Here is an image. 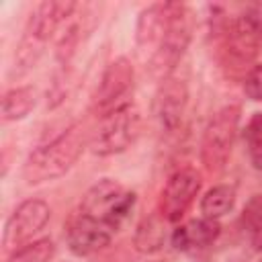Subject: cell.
<instances>
[{"mask_svg":"<svg viewBox=\"0 0 262 262\" xmlns=\"http://www.w3.org/2000/svg\"><path fill=\"white\" fill-rule=\"evenodd\" d=\"M190 41V14L184 4L162 2L141 10L137 20V49L147 68L168 78Z\"/></svg>","mask_w":262,"mask_h":262,"instance_id":"1","label":"cell"},{"mask_svg":"<svg viewBox=\"0 0 262 262\" xmlns=\"http://www.w3.org/2000/svg\"><path fill=\"white\" fill-rule=\"evenodd\" d=\"M90 137L86 135L82 125H72L61 135L51 139L49 143L31 151L23 166V178L27 184H41L53 178L63 176L76 160L82 156Z\"/></svg>","mask_w":262,"mask_h":262,"instance_id":"2","label":"cell"},{"mask_svg":"<svg viewBox=\"0 0 262 262\" xmlns=\"http://www.w3.org/2000/svg\"><path fill=\"white\" fill-rule=\"evenodd\" d=\"M74 8H76V2L72 0H45L35 6V10L29 16L25 35L20 39V45L14 57L16 74H25L37 63V59L43 53L45 43L53 37L59 25L68 20V16H72Z\"/></svg>","mask_w":262,"mask_h":262,"instance_id":"3","label":"cell"},{"mask_svg":"<svg viewBox=\"0 0 262 262\" xmlns=\"http://www.w3.org/2000/svg\"><path fill=\"white\" fill-rule=\"evenodd\" d=\"M141 117L129 102L104 113L90 135V151L96 156H113L125 151L139 135Z\"/></svg>","mask_w":262,"mask_h":262,"instance_id":"4","label":"cell"},{"mask_svg":"<svg viewBox=\"0 0 262 262\" xmlns=\"http://www.w3.org/2000/svg\"><path fill=\"white\" fill-rule=\"evenodd\" d=\"M133 205H135L133 190H127L117 180L104 178L88 188V192L82 199L80 211L98 219L113 231H117L129 217Z\"/></svg>","mask_w":262,"mask_h":262,"instance_id":"5","label":"cell"},{"mask_svg":"<svg viewBox=\"0 0 262 262\" xmlns=\"http://www.w3.org/2000/svg\"><path fill=\"white\" fill-rule=\"evenodd\" d=\"M237 123H239V106L229 104L217 111L209 121V125L205 127L203 143H201V160L209 172L223 170L231 154V145L237 133Z\"/></svg>","mask_w":262,"mask_h":262,"instance_id":"6","label":"cell"},{"mask_svg":"<svg viewBox=\"0 0 262 262\" xmlns=\"http://www.w3.org/2000/svg\"><path fill=\"white\" fill-rule=\"evenodd\" d=\"M262 43V25L252 14L231 18L223 29V57L227 68H248L258 55Z\"/></svg>","mask_w":262,"mask_h":262,"instance_id":"7","label":"cell"},{"mask_svg":"<svg viewBox=\"0 0 262 262\" xmlns=\"http://www.w3.org/2000/svg\"><path fill=\"white\" fill-rule=\"evenodd\" d=\"M49 217H51V209L45 201L41 199L23 201L6 221L4 239H2L4 250L16 252L18 248H23V244H27L35 233H39L45 227Z\"/></svg>","mask_w":262,"mask_h":262,"instance_id":"8","label":"cell"},{"mask_svg":"<svg viewBox=\"0 0 262 262\" xmlns=\"http://www.w3.org/2000/svg\"><path fill=\"white\" fill-rule=\"evenodd\" d=\"M199 188H201V176L196 174V170L182 168V170L174 172L162 190L160 215L170 223L180 221L182 215L192 205L194 196L199 194Z\"/></svg>","mask_w":262,"mask_h":262,"instance_id":"9","label":"cell"},{"mask_svg":"<svg viewBox=\"0 0 262 262\" xmlns=\"http://www.w3.org/2000/svg\"><path fill=\"white\" fill-rule=\"evenodd\" d=\"M133 86V66L127 57H117L113 59L100 80L98 86L92 92V108L98 113H108L115 106L121 104V98L131 90Z\"/></svg>","mask_w":262,"mask_h":262,"instance_id":"10","label":"cell"},{"mask_svg":"<svg viewBox=\"0 0 262 262\" xmlns=\"http://www.w3.org/2000/svg\"><path fill=\"white\" fill-rule=\"evenodd\" d=\"M111 237H113L111 227H106L104 223H100L98 219L82 211L70 219L68 229H66L68 246L76 256H90L106 248L111 244Z\"/></svg>","mask_w":262,"mask_h":262,"instance_id":"11","label":"cell"},{"mask_svg":"<svg viewBox=\"0 0 262 262\" xmlns=\"http://www.w3.org/2000/svg\"><path fill=\"white\" fill-rule=\"evenodd\" d=\"M186 84L178 78H164V84L158 94V119L166 133H174L186 111Z\"/></svg>","mask_w":262,"mask_h":262,"instance_id":"12","label":"cell"},{"mask_svg":"<svg viewBox=\"0 0 262 262\" xmlns=\"http://www.w3.org/2000/svg\"><path fill=\"white\" fill-rule=\"evenodd\" d=\"M221 227L215 219H192L180 227L174 229L172 233V246L180 252H190V250H201L211 246L217 235H219Z\"/></svg>","mask_w":262,"mask_h":262,"instance_id":"13","label":"cell"},{"mask_svg":"<svg viewBox=\"0 0 262 262\" xmlns=\"http://www.w3.org/2000/svg\"><path fill=\"white\" fill-rule=\"evenodd\" d=\"M35 102H37L35 88H31V86L12 88L2 98V119L4 121H20L33 111Z\"/></svg>","mask_w":262,"mask_h":262,"instance_id":"14","label":"cell"},{"mask_svg":"<svg viewBox=\"0 0 262 262\" xmlns=\"http://www.w3.org/2000/svg\"><path fill=\"white\" fill-rule=\"evenodd\" d=\"M164 217L162 215H149L145 217L139 225H137V231H135V237H133V244L139 252H158L162 246H164V237H166V231H164Z\"/></svg>","mask_w":262,"mask_h":262,"instance_id":"15","label":"cell"},{"mask_svg":"<svg viewBox=\"0 0 262 262\" xmlns=\"http://www.w3.org/2000/svg\"><path fill=\"white\" fill-rule=\"evenodd\" d=\"M235 203V188L227 186V184H219L213 186L211 190H207V194L201 201V213L207 219H219L225 213H229L233 209Z\"/></svg>","mask_w":262,"mask_h":262,"instance_id":"16","label":"cell"},{"mask_svg":"<svg viewBox=\"0 0 262 262\" xmlns=\"http://www.w3.org/2000/svg\"><path fill=\"white\" fill-rule=\"evenodd\" d=\"M250 162L256 170H262V113H254L244 131Z\"/></svg>","mask_w":262,"mask_h":262,"instance_id":"17","label":"cell"},{"mask_svg":"<svg viewBox=\"0 0 262 262\" xmlns=\"http://www.w3.org/2000/svg\"><path fill=\"white\" fill-rule=\"evenodd\" d=\"M55 254V246L51 239H39L33 244H25L18 248L8 262H49L51 256Z\"/></svg>","mask_w":262,"mask_h":262,"instance_id":"18","label":"cell"},{"mask_svg":"<svg viewBox=\"0 0 262 262\" xmlns=\"http://www.w3.org/2000/svg\"><path fill=\"white\" fill-rule=\"evenodd\" d=\"M244 92L248 94V98L262 102V63L248 70L246 80H244Z\"/></svg>","mask_w":262,"mask_h":262,"instance_id":"19","label":"cell"},{"mask_svg":"<svg viewBox=\"0 0 262 262\" xmlns=\"http://www.w3.org/2000/svg\"><path fill=\"white\" fill-rule=\"evenodd\" d=\"M252 246H254L258 252H262V219L256 223V227H254V231H252Z\"/></svg>","mask_w":262,"mask_h":262,"instance_id":"20","label":"cell"}]
</instances>
